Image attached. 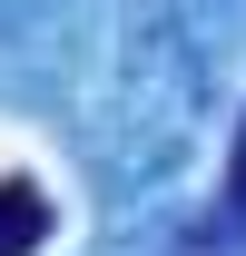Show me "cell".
<instances>
[{
    "label": "cell",
    "mask_w": 246,
    "mask_h": 256,
    "mask_svg": "<svg viewBox=\"0 0 246 256\" xmlns=\"http://www.w3.org/2000/svg\"><path fill=\"white\" fill-rule=\"evenodd\" d=\"M226 197H236V217H246V118H236V158H226Z\"/></svg>",
    "instance_id": "7a4b0ae2"
},
{
    "label": "cell",
    "mask_w": 246,
    "mask_h": 256,
    "mask_svg": "<svg viewBox=\"0 0 246 256\" xmlns=\"http://www.w3.org/2000/svg\"><path fill=\"white\" fill-rule=\"evenodd\" d=\"M50 188H40V178H0V256H30L40 236H50Z\"/></svg>",
    "instance_id": "6da1fadb"
}]
</instances>
